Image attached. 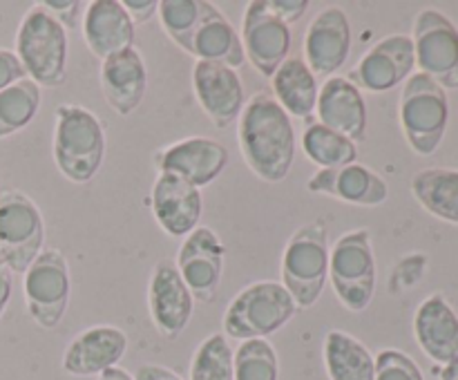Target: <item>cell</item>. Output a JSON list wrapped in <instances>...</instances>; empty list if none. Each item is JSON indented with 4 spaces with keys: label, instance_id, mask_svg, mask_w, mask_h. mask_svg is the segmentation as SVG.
Masks as SVG:
<instances>
[{
    "label": "cell",
    "instance_id": "obj_2",
    "mask_svg": "<svg viewBox=\"0 0 458 380\" xmlns=\"http://www.w3.org/2000/svg\"><path fill=\"white\" fill-rule=\"evenodd\" d=\"M52 152L56 168L72 183L97 177L106 159V130L98 116L76 103L58 106Z\"/></svg>",
    "mask_w": 458,
    "mask_h": 380
},
{
    "label": "cell",
    "instance_id": "obj_24",
    "mask_svg": "<svg viewBox=\"0 0 458 380\" xmlns=\"http://www.w3.org/2000/svg\"><path fill=\"white\" fill-rule=\"evenodd\" d=\"M186 54L195 56L197 61L219 63L231 70H237L246 63L240 34L228 22V18L210 3H204L201 18L192 31Z\"/></svg>",
    "mask_w": 458,
    "mask_h": 380
},
{
    "label": "cell",
    "instance_id": "obj_40",
    "mask_svg": "<svg viewBox=\"0 0 458 380\" xmlns=\"http://www.w3.org/2000/svg\"><path fill=\"white\" fill-rule=\"evenodd\" d=\"M13 293V273L7 266L0 264V320H3L4 311L9 307V300Z\"/></svg>",
    "mask_w": 458,
    "mask_h": 380
},
{
    "label": "cell",
    "instance_id": "obj_18",
    "mask_svg": "<svg viewBox=\"0 0 458 380\" xmlns=\"http://www.w3.org/2000/svg\"><path fill=\"white\" fill-rule=\"evenodd\" d=\"M204 199L199 188L174 174L159 173L152 186V215L157 224L173 237H186L199 226Z\"/></svg>",
    "mask_w": 458,
    "mask_h": 380
},
{
    "label": "cell",
    "instance_id": "obj_36",
    "mask_svg": "<svg viewBox=\"0 0 458 380\" xmlns=\"http://www.w3.org/2000/svg\"><path fill=\"white\" fill-rule=\"evenodd\" d=\"M22 79H27V72L21 65V61H18L16 52H12V49H0V92Z\"/></svg>",
    "mask_w": 458,
    "mask_h": 380
},
{
    "label": "cell",
    "instance_id": "obj_25",
    "mask_svg": "<svg viewBox=\"0 0 458 380\" xmlns=\"http://www.w3.org/2000/svg\"><path fill=\"white\" fill-rule=\"evenodd\" d=\"M414 334L420 349L438 365L458 360V316L441 293H434L419 307Z\"/></svg>",
    "mask_w": 458,
    "mask_h": 380
},
{
    "label": "cell",
    "instance_id": "obj_30",
    "mask_svg": "<svg viewBox=\"0 0 458 380\" xmlns=\"http://www.w3.org/2000/svg\"><path fill=\"white\" fill-rule=\"evenodd\" d=\"M40 110V88L22 79L0 92V139L25 130Z\"/></svg>",
    "mask_w": 458,
    "mask_h": 380
},
{
    "label": "cell",
    "instance_id": "obj_20",
    "mask_svg": "<svg viewBox=\"0 0 458 380\" xmlns=\"http://www.w3.org/2000/svg\"><path fill=\"white\" fill-rule=\"evenodd\" d=\"M318 119L343 137L360 143L367 139V103L347 76H331L318 89Z\"/></svg>",
    "mask_w": 458,
    "mask_h": 380
},
{
    "label": "cell",
    "instance_id": "obj_31",
    "mask_svg": "<svg viewBox=\"0 0 458 380\" xmlns=\"http://www.w3.org/2000/svg\"><path fill=\"white\" fill-rule=\"evenodd\" d=\"M235 380H277L280 365L277 353L267 338L242 340L237 351H233Z\"/></svg>",
    "mask_w": 458,
    "mask_h": 380
},
{
    "label": "cell",
    "instance_id": "obj_33",
    "mask_svg": "<svg viewBox=\"0 0 458 380\" xmlns=\"http://www.w3.org/2000/svg\"><path fill=\"white\" fill-rule=\"evenodd\" d=\"M201 9H204V0H161L159 3L157 16H159L161 27L183 52L188 49L192 31L199 22Z\"/></svg>",
    "mask_w": 458,
    "mask_h": 380
},
{
    "label": "cell",
    "instance_id": "obj_3",
    "mask_svg": "<svg viewBox=\"0 0 458 380\" xmlns=\"http://www.w3.org/2000/svg\"><path fill=\"white\" fill-rule=\"evenodd\" d=\"M16 56L38 88H58L67 79V30L34 4L18 25Z\"/></svg>",
    "mask_w": 458,
    "mask_h": 380
},
{
    "label": "cell",
    "instance_id": "obj_21",
    "mask_svg": "<svg viewBox=\"0 0 458 380\" xmlns=\"http://www.w3.org/2000/svg\"><path fill=\"white\" fill-rule=\"evenodd\" d=\"M307 188L316 195L334 197L344 204L356 206H380L389 197L387 182L376 170L362 164L318 170L307 182Z\"/></svg>",
    "mask_w": 458,
    "mask_h": 380
},
{
    "label": "cell",
    "instance_id": "obj_17",
    "mask_svg": "<svg viewBox=\"0 0 458 380\" xmlns=\"http://www.w3.org/2000/svg\"><path fill=\"white\" fill-rule=\"evenodd\" d=\"M352 52V22L340 7L318 13L304 34V63L316 76H331L347 63Z\"/></svg>",
    "mask_w": 458,
    "mask_h": 380
},
{
    "label": "cell",
    "instance_id": "obj_15",
    "mask_svg": "<svg viewBox=\"0 0 458 380\" xmlns=\"http://www.w3.org/2000/svg\"><path fill=\"white\" fill-rule=\"evenodd\" d=\"M416 67L414 40L407 34H392L376 43L358 65L349 72L347 79L358 89L367 92H387L398 83L407 80Z\"/></svg>",
    "mask_w": 458,
    "mask_h": 380
},
{
    "label": "cell",
    "instance_id": "obj_12",
    "mask_svg": "<svg viewBox=\"0 0 458 380\" xmlns=\"http://www.w3.org/2000/svg\"><path fill=\"white\" fill-rule=\"evenodd\" d=\"M240 38L249 63L267 79L289 58L291 30L268 9L267 0L246 4Z\"/></svg>",
    "mask_w": 458,
    "mask_h": 380
},
{
    "label": "cell",
    "instance_id": "obj_4",
    "mask_svg": "<svg viewBox=\"0 0 458 380\" xmlns=\"http://www.w3.org/2000/svg\"><path fill=\"white\" fill-rule=\"evenodd\" d=\"M329 280V232L320 222L304 224L282 253V286L298 308H311Z\"/></svg>",
    "mask_w": 458,
    "mask_h": 380
},
{
    "label": "cell",
    "instance_id": "obj_10",
    "mask_svg": "<svg viewBox=\"0 0 458 380\" xmlns=\"http://www.w3.org/2000/svg\"><path fill=\"white\" fill-rule=\"evenodd\" d=\"M416 65L443 89H458V30L445 13L423 9L414 21Z\"/></svg>",
    "mask_w": 458,
    "mask_h": 380
},
{
    "label": "cell",
    "instance_id": "obj_13",
    "mask_svg": "<svg viewBox=\"0 0 458 380\" xmlns=\"http://www.w3.org/2000/svg\"><path fill=\"white\" fill-rule=\"evenodd\" d=\"M224 258H226V249L213 228L197 226L191 235L183 237L174 264L191 289L192 298L199 302H213L217 298Z\"/></svg>",
    "mask_w": 458,
    "mask_h": 380
},
{
    "label": "cell",
    "instance_id": "obj_39",
    "mask_svg": "<svg viewBox=\"0 0 458 380\" xmlns=\"http://www.w3.org/2000/svg\"><path fill=\"white\" fill-rule=\"evenodd\" d=\"M134 380H183V378L182 376L174 374V371H170L168 367L143 365V367H139Z\"/></svg>",
    "mask_w": 458,
    "mask_h": 380
},
{
    "label": "cell",
    "instance_id": "obj_1",
    "mask_svg": "<svg viewBox=\"0 0 458 380\" xmlns=\"http://www.w3.org/2000/svg\"><path fill=\"white\" fill-rule=\"evenodd\" d=\"M237 141L246 165L268 183L289 177L295 159V130L271 92H258L246 101L237 119Z\"/></svg>",
    "mask_w": 458,
    "mask_h": 380
},
{
    "label": "cell",
    "instance_id": "obj_37",
    "mask_svg": "<svg viewBox=\"0 0 458 380\" xmlns=\"http://www.w3.org/2000/svg\"><path fill=\"white\" fill-rule=\"evenodd\" d=\"M267 4L284 25L298 22L309 9V0H267Z\"/></svg>",
    "mask_w": 458,
    "mask_h": 380
},
{
    "label": "cell",
    "instance_id": "obj_7",
    "mask_svg": "<svg viewBox=\"0 0 458 380\" xmlns=\"http://www.w3.org/2000/svg\"><path fill=\"white\" fill-rule=\"evenodd\" d=\"M329 280L335 298L349 311L360 313L369 307L376 293V255L367 228L338 237L329 250Z\"/></svg>",
    "mask_w": 458,
    "mask_h": 380
},
{
    "label": "cell",
    "instance_id": "obj_6",
    "mask_svg": "<svg viewBox=\"0 0 458 380\" xmlns=\"http://www.w3.org/2000/svg\"><path fill=\"white\" fill-rule=\"evenodd\" d=\"M401 128L411 150L429 156L438 150L450 121L447 94L434 79L416 72L403 85L401 94Z\"/></svg>",
    "mask_w": 458,
    "mask_h": 380
},
{
    "label": "cell",
    "instance_id": "obj_22",
    "mask_svg": "<svg viewBox=\"0 0 458 380\" xmlns=\"http://www.w3.org/2000/svg\"><path fill=\"white\" fill-rule=\"evenodd\" d=\"M101 88L116 114L128 116L143 103L148 89V70L137 47L123 49L101 61Z\"/></svg>",
    "mask_w": 458,
    "mask_h": 380
},
{
    "label": "cell",
    "instance_id": "obj_11",
    "mask_svg": "<svg viewBox=\"0 0 458 380\" xmlns=\"http://www.w3.org/2000/svg\"><path fill=\"white\" fill-rule=\"evenodd\" d=\"M148 308L152 325L165 340H174L183 334L195 311V298L183 282L174 259L165 258L152 268L148 282Z\"/></svg>",
    "mask_w": 458,
    "mask_h": 380
},
{
    "label": "cell",
    "instance_id": "obj_42",
    "mask_svg": "<svg viewBox=\"0 0 458 380\" xmlns=\"http://www.w3.org/2000/svg\"><path fill=\"white\" fill-rule=\"evenodd\" d=\"M441 380H458V360L452 362V365L443 367Z\"/></svg>",
    "mask_w": 458,
    "mask_h": 380
},
{
    "label": "cell",
    "instance_id": "obj_8",
    "mask_svg": "<svg viewBox=\"0 0 458 380\" xmlns=\"http://www.w3.org/2000/svg\"><path fill=\"white\" fill-rule=\"evenodd\" d=\"M45 244V222L40 208L21 190L0 195V264L12 273L31 266Z\"/></svg>",
    "mask_w": 458,
    "mask_h": 380
},
{
    "label": "cell",
    "instance_id": "obj_9",
    "mask_svg": "<svg viewBox=\"0 0 458 380\" xmlns=\"http://www.w3.org/2000/svg\"><path fill=\"white\" fill-rule=\"evenodd\" d=\"M25 307L31 320L43 329H56L67 311L72 293L70 266L58 249H43L22 280Z\"/></svg>",
    "mask_w": 458,
    "mask_h": 380
},
{
    "label": "cell",
    "instance_id": "obj_38",
    "mask_svg": "<svg viewBox=\"0 0 458 380\" xmlns=\"http://www.w3.org/2000/svg\"><path fill=\"white\" fill-rule=\"evenodd\" d=\"M125 7V12L130 13L134 25H141V22H148L152 16H157L159 12V3L157 0H123L121 3Z\"/></svg>",
    "mask_w": 458,
    "mask_h": 380
},
{
    "label": "cell",
    "instance_id": "obj_34",
    "mask_svg": "<svg viewBox=\"0 0 458 380\" xmlns=\"http://www.w3.org/2000/svg\"><path fill=\"white\" fill-rule=\"evenodd\" d=\"M374 380H423L419 365L398 349H383L376 356Z\"/></svg>",
    "mask_w": 458,
    "mask_h": 380
},
{
    "label": "cell",
    "instance_id": "obj_19",
    "mask_svg": "<svg viewBox=\"0 0 458 380\" xmlns=\"http://www.w3.org/2000/svg\"><path fill=\"white\" fill-rule=\"evenodd\" d=\"M128 351V335L112 325L81 331L65 349L63 369L72 376H101L116 367Z\"/></svg>",
    "mask_w": 458,
    "mask_h": 380
},
{
    "label": "cell",
    "instance_id": "obj_14",
    "mask_svg": "<svg viewBox=\"0 0 458 380\" xmlns=\"http://www.w3.org/2000/svg\"><path fill=\"white\" fill-rule=\"evenodd\" d=\"M155 168L174 174L191 186H210L228 165V150L224 143L208 137H188L155 152Z\"/></svg>",
    "mask_w": 458,
    "mask_h": 380
},
{
    "label": "cell",
    "instance_id": "obj_29",
    "mask_svg": "<svg viewBox=\"0 0 458 380\" xmlns=\"http://www.w3.org/2000/svg\"><path fill=\"white\" fill-rule=\"evenodd\" d=\"M302 150L309 161L320 165V170L343 168V165L356 164L358 159L356 143L335 132V130L322 125L320 121L307 125L302 134Z\"/></svg>",
    "mask_w": 458,
    "mask_h": 380
},
{
    "label": "cell",
    "instance_id": "obj_16",
    "mask_svg": "<svg viewBox=\"0 0 458 380\" xmlns=\"http://www.w3.org/2000/svg\"><path fill=\"white\" fill-rule=\"evenodd\" d=\"M192 89L201 110L219 130H226L228 125L235 123L246 106L244 88L237 70L219 63L197 61L192 67Z\"/></svg>",
    "mask_w": 458,
    "mask_h": 380
},
{
    "label": "cell",
    "instance_id": "obj_32",
    "mask_svg": "<svg viewBox=\"0 0 458 380\" xmlns=\"http://www.w3.org/2000/svg\"><path fill=\"white\" fill-rule=\"evenodd\" d=\"M191 380H235L233 349L226 335L213 334L197 347L191 365Z\"/></svg>",
    "mask_w": 458,
    "mask_h": 380
},
{
    "label": "cell",
    "instance_id": "obj_41",
    "mask_svg": "<svg viewBox=\"0 0 458 380\" xmlns=\"http://www.w3.org/2000/svg\"><path fill=\"white\" fill-rule=\"evenodd\" d=\"M98 380H134V378L128 374V371L121 369V367H112V369L103 371V374L98 376Z\"/></svg>",
    "mask_w": 458,
    "mask_h": 380
},
{
    "label": "cell",
    "instance_id": "obj_23",
    "mask_svg": "<svg viewBox=\"0 0 458 380\" xmlns=\"http://www.w3.org/2000/svg\"><path fill=\"white\" fill-rule=\"evenodd\" d=\"M83 38L89 52L106 61L112 54L134 47V22L119 0H94L83 13Z\"/></svg>",
    "mask_w": 458,
    "mask_h": 380
},
{
    "label": "cell",
    "instance_id": "obj_35",
    "mask_svg": "<svg viewBox=\"0 0 458 380\" xmlns=\"http://www.w3.org/2000/svg\"><path fill=\"white\" fill-rule=\"evenodd\" d=\"M38 4L45 9V12L49 13V16L56 18V21L61 22L65 30H72V27H76L79 18L85 13V12H81L85 4L76 3V0H43V3H38Z\"/></svg>",
    "mask_w": 458,
    "mask_h": 380
},
{
    "label": "cell",
    "instance_id": "obj_5",
    "mask_svg": "<svg viewBox=\"0 0 458 380\" xmlns=\"http://www.w3.org/2000/svg\"><path fill=\"white\" fill-rule=\"evenodd\" d=\"M298 313V304L280 282H253L233 298L224 313V331L228 338H267L289 325Z\"/></svg>",
    "mask_w": 458,
    "mask_h": 380
},
{
    "label": "cell",
    "instance_id": "obj_27",
    "mask_svg": "<svg viewBox=\"0 0 458 380\" xmlns=\"http://www.w3.org/2000/svg\"><path fill=\"white\" fill-rule=\"evenodd\" d=\"M325 365L331 380H374L376 358L347 331L334 329L325 338Z\"/></svg>",
    "mask_w": 458,
    "mask_h": 380
},
{
    "label": "cell",
    "instance_id": "obj_28",
    "mask_svg": "<svg viewBox=\"0 0 458 380\" xmlns=\"http://www.w3.org/2000/svg\"><path fill=\"white\" fill-rule=\"evenodd\" d=\"M416 201L434 217L458 224V170L428 168L411 179Z\"/></svg>",
    "mask_w": 458,
    "mask_h": 380
},
{
    "label": "cell",
    "instance_id": "obj_26",
    "mask_svg": "<svg viewBox=\"0 0 458 380\" xmlns=\"http://www.w3.org/2000/svg\"><path fill=\"white\" fill-rule=\"evenodd\" d=\"M273 80V97L289 116L313 123V112L318 106V76L309 70L304 58H286Z\"/></svg>",
    "mask_w": 458,
    "mask_h": 380
}]
</instances>
